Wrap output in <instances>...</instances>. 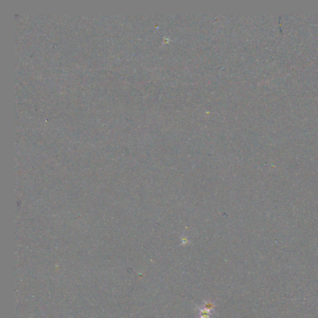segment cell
Here are the masks:
<instances>
[{
    "mask_svg": "<svg viewBox=\"0 0 318 318\" xmlns=\"http://www.w3.org/2000/svg\"><path fill=\"white\" fill-rule=\"evenodd\" d=\"M216 304L214 302H211V301H205L203 304V308L209 310L211 312L216 313Z\"/></svg>",
    "mask_w": 318,
    "mask_h": 318,
    "instance_id": "6da1fadb",
    "label": "cell"
},
{
    "mask_svg": "<svg viewBox=\"0 0 318 318\" xmlns=\"http://www.w3.org/2000/svg\"><path fill=\"white\" fill-rule=\"evenodd\" d=\"M198 308L199 310V318H211V311L199 307Z\"/></svg>",
    "mask_w": 318,
    "mask_h": 318,
    "instance_id": "7a4b0ae2",
    "label": "cell"
}]
</instances>
